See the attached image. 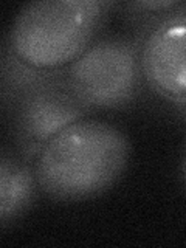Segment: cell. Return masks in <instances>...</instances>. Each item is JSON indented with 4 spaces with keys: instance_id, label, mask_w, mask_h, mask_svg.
I'll list each match as a JSON object with an SVG mask.
<instances>
[{
    "instance_id": "3",
    "label": "cell",
    "mask_w": 186,
    "mask_h": 248,
    "mask_svg": "<svg viewBox=\"0 0 186 248\" xmlns=\"http://www.w3.org/2000/svg\"><path fill=\"white\" fill-rule=\"evenodd\" d=\"M67 76L90 107H126L137 99L143 81L140 41L124 36L96 39L67 67Z\"/></svg>"
},
{
    "instance_id": "5",
    "label": "cell",
    "mask_w": 186,
    "mask_h": 248,
    "mask_svg": "<svg viewBox=\"0 0 186 248\" xmlns=\"http://www.w3.org/2000/svg\"><path fill=\"white\" fill-rule=\"evenodd\" d=\"M143 79L174 104L186 99V13L178 8L147 25L140 41Z\"/></svg>"
},
{
    "instance_id": "7",
    "label": "cell",
    "mask_w": 186,
    "mask_h": 248,
    "mask_svg": "<svg viewBox=\"0 0 186 248\" xmlns=\"http://www.w3.org/2000/svg\"><path fill=\"white\" fill-rule=\"evenodd\" d=\"M2 103L3 107H13L23 93H27L30 89L42 84L44 81L50 79L56 75L59 70H42L27 64L16 54L11 46L6 42L3 44L2 50ZM62 70V68H61Z\"/></svg>"
},
{
    "instance_id": "2",
    "label": "cell",
    "mask_w": 186,
    "mask_h": 248,
    "mask_svg": "<svg viewBox=\"0 0 186 248\" xmlns=\"http://www.w3.org/2000/svg\"><path fill=\"white\" fill-rule=\"evenodd\" d=\"M113 6L106 0L30 2L16 16L5 42L36 68H67L96 41Z\"/></svg>"
},
{
    "instance_id": "11",
    "label": "cell",
    "mask_w": 186,
    "mask_h": 248,
    "mask_svg": "<svg viewBox=\"0 0 186 248\" xmlns=\"http://www.w3.org/2000/svg\"><path fill=\"white\" fill-rule=\"evenodd\" d=\"M185 178H186V160H185Z\"/></svg>"
},
{
    "instance_id": "4",
    "label": "cell",
    "mask_w": 186,
    "mask_h": 248,
    "mask_svg": "<svg viewBox=\"0 0 186 248\" xmlns=\"http://www.w3.org/2000/svg\"><path fill=\"white\" fill-rule=\"evenodd\" d=\"M90 108L70 82L67 68L23 93L10 107L22 158L34 163L50 140L84 120Z\"/></svg>"
},
{
    "instance_id": "1",
    "label": "cell",
    "mask_w": 186,
    "mask_h": 248,
    "mask_svg": "<svg viewBox=\"0 0 186 248\" xmlns=\"http://www.w3.org/2000/svg\"><path fill=\"white\" fill-rule=\"evenodd\" d=\"M130 143L115 124L79 120L50 140L33 163L37 186L59 202L99 196L120 180Z\"/></svg>"
},
{
    "instance_id": "6",
    "label": "cell",
    "mask_w": 186,
    "mask_h": 248,
    "mask_svg": "<svg viewBox=\"0 0 186 248\" xmlns=\"http://www.w3.org/2000/svg\"><path fill=\"white\" fill-rule=\"evenodd\" d=\"M34 168L28 166L25 160H16L13 155H2L0 160V223L17 219L31 205L36 192Z\"/></svg>"
},
{
    "instance_id": "10",
    "label": "cell",
    "mask_w": 186,
    "mask_h": 248,
    "mask_svg": "<svg viewBox=\"0 0 186 248\" xmlns=\"http://www.w3.org/2000/svg\"><path fill=\"white\" fill-rule=\"evenodd\" d=\"M182 10H183V11H185V13H186V2H185V3H183V6H182Z\"/></svg>"
},
{
    "instance_id": "9",
    "label": "cell",
    "mask_w": 186,
    "mask_h": 248,
    "mask_svg": "<svg viewBox=\"0 0 186 248\" xmlns=\"http://www.w3.org/2000/svg\"><path fill=\"white\" fill-rule=\"evenodd\" d=\"M175 106H177L178 108H180V110L186 115V99H185V101H180V103H177Z\"/></svg>"
},
{
    "instance_id": "8",
    "label": "cell",
    "mask_w": 186,
    "mask_h": 248,
    "mask_svg": "<svg viewBox=\"0 0 186 248\" xmlns=\"http://www.w3.org/2000/svg\"><path fill=\"white\" fill-rule=\"evenodd\" d=\"M183 3L185 2H178V0H158V2H151V0L147 2L146 0V2H130L126 6L129 10H132L134 14H152V22H155L170 13L177 11L178 8L183 6Z\"/></svg>"
}]
</instances>
